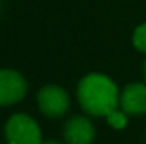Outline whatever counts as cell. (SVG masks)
<instances>
[{
    "mask_svg": "<svg viewBox=\"0 0 146 144\" xmlns=\"http://www.w3.org/2000/svg\"><path fill=\"white\" fill-rule=\"evenodd\" d=\"M121 92L115 81L102 73L85 75L76 88V98L88 115L106 117L112 110L119 108Z\"/></svg>",
    "mask_w": 146,
    "mask_h": 144,
    "instance_id": "6da1fadb",
    "label": "cell"
},
{
    "mask_svg": "<svg viewBox=\"0 0 146 144\" xmlns=\"http://www.w3.org/2000/svg\"><path fill=\"white\" fill-rule=\"evenodd\" d=\"M7 144H42L37 122L27 114H14L3 129Z\"/></svg>",
    "mask_w": 146,
    "mask_h": 144,
    "instance_id": "7a4b0ae2",
    "label": "cell"
},
{
    "mask_svg": "<svg viewBox=\"0 0 146 144\" xmlns=\"http://www.w3.org/2000/svg\"><path fill=\"white\" fill-rule=\"evenodd\" d=\"M37 107L42 115L49 119H58L68 112L70 95L65 88L58 85H44L37 92Z\"/></svg>",
    "mask_w": 146,
    "mask_h": 144,
    "instance_id": "3957f363",
    "label": "cell"
},
{
    "mask_svg": "<svg viewBox=\"0 0 146 144\" xmlns=\"http://www.w3.org/2000/svg\"><path fill=\"white\" fill-rule=\"evenodd\" d=\"M27 93L26 78L12 68H0V105H14Z\"/></svg>",
    "mask_w": 146,
    "mask_h": 144,
    "instance_id": "277c9868",
    "label": "cell"
},
{
    "mask_svg": "<svg viewBox=\"0 0 146 144\" xmlns=\"http://www.w3.org/2000/svg\"><path fill=\"white\" fill-rule=\"evenodd\" d=\"M63 137L66 144H92L95 139V127L90 119L75 115L65 124Z\"/></svg>",
    "mask_w": 146,
    "mask_h": 144,
    "instance_id": "5b68a950",
    "label": "cell"
},
{
    "mask_svg": "<svg viewBox=\"0 0 146 144\" xmlns=\"http://www.w3.org/2000/svg\"><path fill=\"white\" fill-rule=\"evenodd\" d=\"M119 107L127 115L146 114V83L134 81L127 85L119 97Z\"/></svg>",
    "mask_w": 146,
    "mask_h": 144,
    "instance_id": "8992f818",
    "label": "cell"
},
{
    "mask_svg": "<svg viewBox=\"0 0 146 144\" xmlns=\"http://www.w3.org/2000/svg\"><path fill=\"white\" fill-rule=\"evenodd\" d=\"M127 114L122 110V108H115V110H112L110 114H107L104 119L107 120V124H109L112 129H117V131H121V129H124L126 126H127Z\"/></svg>",
    "mask_w": 146,
    "mask_h": 144,
    "instance_id": "52a82bcc",
    "label": "cell"
},
{
    "mask_svg": "<svg viewBox=\"0 0 146 144\" xmlns=\"http://www.w3.org/2000/svg\"><path fill=\"white\" fill-rule=\"evenodd\" d=\"M133 46L139 51L146 54V22L139 24L134 32H133Z\"/></svg>",
    "mask_w": 146,
    "mask_h": 144,
    "instance_id": "ba28073f",
    "label": "cell"
},
{
    "mask_svg": "<svg viewBox=\"0 0 146 144\" xmlns=\"http://www.w3.org/2000/svg\"><path fill=\"white\" fill-rule=\"evenodd\" d=\"M42 144H63V143H60V141H42Z\"/></svg>",
    "mask_w": 146,
    "mask_h": 144,
    "instance_id": "9c48e42d",
    "label": "cell"
},
{
    "mask_svg": "<svg viewBox=\"0 0 146 144\" xmlns=\"http://www.w3.org/2000/svg\"><path fill=\"white\" fill-rule=\"evenodd\" d=\"M145 78H146V59H145Z\"/></svg>",
    "mask_w": 146,
    "mask_h": 144,
    "instance_id": "30bf717a",
    "label": "cell"
}]
</instances>
